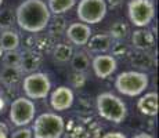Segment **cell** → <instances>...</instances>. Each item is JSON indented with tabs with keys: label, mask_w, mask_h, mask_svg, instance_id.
I'll list each match as a JSON object with an SVG mask.
<instances>
[{
	"label": "cell",
	"mask_w": 159,
	"mask_h": 138,
	"mask_svg": "<svg viewBox=\"0 0 159 138\" xmlns=\"http://www.w3.org/2000/svg\"><path fill=\"white\" fill-rule=\"evenodd\" d=\"M51 14L43 0H25L15 10V20L21 29L29 33H38L46 29Z\"/></svg>",
	"instance_id": "obj_1"
},
{
	"label": "cell",
	"mask_w": 159,
	"mask_h": 138,
	"mask_svg": "<svg viewBox=\"0 0 159 138\" xmlns=\"http://www.w3.org/2000/svg\"><path fill=\"white\" fill-rule=\"evenodd\" d=\"M97 112L102 119L116 124L125 122L127 116L126 104L112 93H101L97 96Z\"/></svg>",
	"instance_id": "obj_2"
},
{
	"label": "cell",
	"mask_w": 159,
	"mask_h": 138,
	"mask_svg": "<svg viewBox=\"0 0 159 138\" xmlns=\"http://www.w3.org/2000/svg\"><path fill=\"white\" fill-rule=\"evenodd\" d=\"M149 78L144 72L139 70H126L118 75L115 80V88L120 94L127 97H137L147 90Z\"/></svg>",
	"instance_id": "obj_3"
},
{
	"label": "cell",
	"mask_w": 159,
	"mask_h": 138,
	"mask_svg": "<svg viewBox=\"0 0 159 138\" xmlns=\"http://www.w3.org/2000/svg\"><path fill=\"white\" fill-rule=\"evenodd\" d=\"M30 130L35 138H61L65 130V123L60 115L46 112L35 119Z\"/></svg>",
	"instance_id": "obj_4"
},
{
	"label": "cell",
	"mask_w": 159,
	"mask_h": 138,
	"mask_svg": "<svg viewBox=\"0 0 159 138\" xmlns=\"http://www.w3.org/2000/svg\"><path fill=\"white\" fill-rule=\"evenodd\" d=\"M76 15L82 24H86L89 26L96 25L105 18L107 2L105 0H79Z\"/></svg>",
	"instance_id": "obj_5"
},
{
	"label": "cell",
	"mask_w": 159,
	"mask_h": 138,
	"mask_svg": "<svg viewBox=\"0 0 159 138\" xmlns=\"http://www.w3.org/2000/svg\"><path fill=\"white\" fill-rule=\"evenodd\" d=\"M130 22L137 28H145L155 17V4L152 0H130L127 4Z\"/></svg>",
	"instance_id": "obj_6"
},
{
	"label": "cell",
	"mask_w": 159,
	"mask_h": 138,
	"mask_svg": "<svg viewBox=\"0 0 159 138\" xmlns=\"http://www.w3.org/2000/svg\"><path fill=\"white\" fill-rule=\"evenodd\" d=\"M51 83L46 73L33 72L22 80V90L29 100H43L50 94Z\"/></svg>",
	"instance_id": "obj_7"
},
{
	"label": "cell",
	"mask_w": 159,
	"mask_h": 138,
	"mask_svg": "<svg viewBox=\"0 0 159 138\" xmlns=\"http://www.w3.org/2000/svg\"><path fill=\"white\" fill-rule=\"evenodd\" d=\"M36 106L32 100L26 97H18L10 106V120L17 127H26L30 122L35 120Z\"/></svg>",
	"instance_id": "obj_8"
},
{
	"label": "cell",
	"mask_w": 159,
	"mask_h": 138,
	"mask_svg": "<svg viewBox=\"0 0 159 138\" xmlns=\"http://www.w3.org/2000/svg\"><path fill=\"white\" fill-rule=\"evenodd\" d=\"M91 68H93V72L97 78L107 79L115 72L116 68H118L116 58L114 55L98 54L93 58V61H91Z\"/></svg>",
	"instance_id": "obj_9"
},
{
	"label": "cell",
	"mask_w": 159,
	"mask_h": 138,
	"mask_svg": "<svg viewBox=\"0 0 159 138\" xmlns=\"http://www.w3.org/2000/svg\"><path fill=\"white\" fill-rule=\"evenodd\" d=\"M73 91L68 86H60L51 93L50 96V105L57 112H62L72 106L73 104Z\"/></svg>",
	"instance_id": "obj_10"
},
{
	"label": "cell",
	"mask_w": 159,
	"mask_h": 138,
	"mask_svg": "<svg viewBox=\"0 0 159 138\" xmlns=\"http://www.w3.org/2000/svg\"><path fill=\"white\" fill-rule=\"evenodd\" d=\"M91 28L82 22H73L65 29V35L68 40L75 46H86L89 39L91 38Z\"/></svg>",
	"instance_id": "obj_11"
},
{
	"label": "cell",
	"mask_w": 159,
	"mask_h": 138,
	"mask_svg": "<svg viewBox=\"0 0 159 138\" xmlns=\"http://www.w3.org/2000/svg\"><path fill=\"white\" fill-rule=\"evenodd\" d=\"M137 109L145 116L158 115V94L155 91L145 93L137 101Z\"/></svg>",
	"instance_id": "obj_12"
},
{
	"label": "cell",
	"mask_w": 159,
	"mask_h": 138,
	"mask_svg": "<svg viewBox=\"0 0 159 138\" xmlns=\"http://www.w3.org/2000/svg\"><path fill=\"white\" fill-rule=\"evenodd\" d=\"M131 43L140 51H147L154 46L155 38L151 30L145 29V28H140L139 30H134L131 35Z\"/></svg>",
	"instance_id": "obj_13"
},
{
	"label": "cell",
	"mask_w": 159,
	"mask_h": 138,
	"mask_svg": "<svg viewBox=\"0 0 159 138\" xmlns=\"http://www.w3.org/2000/svg\"><path fill=\"white\" fill-rule=\"evenodd\" d=\"M87 47L91 53H97V54L107 53L112 47V38L109 35H107V33H97V35L91 36L89 39Z\"/></svg>",
	"instance_id": "obj_14"
},
{
	"label": "cell",
	"mask_w": 159,
	"mask_h": 138,
	"mask_svg": "<svg viewBox=\"0 0 159 138\" xmlns=\"http://www.w3.org/2000/svg\"><path fill=\"white\" fill-rule=\"evenodd\" d=\"M42 57L35 51H25L21 54V62H20V69L21 72L33 73L36 69L40 66Z\"/></svg>",
	"instance_id": "obj_15"
},
{
	"label": "cell",
	"mask_w": 159,
	"mask_h": 138,
	"mask_svg": "<svg viewBox=\"0 0 159 138\" xmlns=\"http://www.w3.org/2000/svg\"><path fill=\"white\" fill-rule=\"evenodd\" d=\"M0 46H2V50L4 53H7V51H17L18 46H20V36H18V33L11 29L2 32V35H0Z\"/></svg>",
	"instance_id": "obj_16"
},
{
	"label": "cell",
	"mask_w": 159,
	"mask_h": 138,
	"mask_svg": "<svg viewBox=\"0 0 159 138\" xmlns=\"http://www.w3.org/2000/svg\"><path fill=\"white\" fill-rule=\"evenodd\" d=\"M21 76H22V72H21L20 68L3 66L2 70H0V80L4 83L6 86H8V87L17 84L21 80Z\"/></svg>",
	"instance_id": "obj_17"
},
{
	"label": "cell",
	"mask_w": 159,
	"mask_h": 138,
	"mask_svg": "<svg viewBox=\"0 0 159 138\" xmlns=\"http://www.w3.org/2000/svg\"><path fill=\"white\" fill-rule=\"evenodd\" d=\"M76 4V0H48L47 7L50 14L61 15L66 11H69Z\"/></svg>",
	"instance_id": "obj_18"
},
{
	"label": "cell",
	"mask_w": 159,
	"mask_h": 138,
	"mask_svg": "<svg viewBox=\"0 0 159 138\" xmlns=\"http://www.w3.org/2000/svg\"><path fill=\"white\" fill-rule=\"evenodd\" d=\"M71 64H72V68L75 69V72L83 73L90 66V58H89L87 53H84V51H76V53H73L71 58Z\"/></svg>",
	"instance_id": "obj_19"
},
{
	"label": "cell",
	"mask_w": 159,
	"mask_h": 138,
	"mask_svg": "<svg viewBox=\"0 0 159 138\" xmlns=\"http://www.w3.org/2000/svg\"><path fill=\"white\" fill-rule=\"evenodd\" d=\"M53 55L57 61L60 62H66L72 58L73 55V48L71 47L69 44H64V43H60L54 47V51H53Z\"/></svg>",
	"instance_id": "obj_20"
},
{
	"label": "cell",
	"mask_w": 159,
	"mask_h": 138,
	"mask_svg": "<svg viewBox=\"0 0 159 138\" xmlns=\"http://www.w3.org/2000/svg\"><path fill=\"white\" fill-rule=\"evenodd\" d=\"M127 32H129V28L125 22H122V21H118V22H115L114 25L111 26V29H109V33H111V38L116 39V40H120V39H125L127 36Z\"/></svg>",
	"instance_id": "obj_21"
},
{
	"label": "cell",
	"mask_w": 159,
	"mask_h": 138,
	"mask_svg": "<svg viewBox=\"0 0 159 138\" xmlns=\"http://www.w3.org/2000/svg\"><path fill=\"white\" fill-rule=\"evenodd\" d=\"M21 62V54L17 51H7L3 54V64L4 66H11V68H20Z\"/></svg>",
	"instance_id": "obj_22"
},
{
	"label": "cell",
	"mask_w": 159,
	"mask_h": 138,
	"mask_svg": "<svg viewBox=\"0 0 159 138\" xmlns=\"http://www.w3.org/2000/svg\"><path fill=\"white\" fill-rule=\"evenodd\" d=\"M13 21H14V15L13 11L6 8V10L0 11V28L4 30H8L13 25Z\"/></svg>",
	"instance_id": "obj_23"
},
{
	"label": "cell",
	"mask_w": 159,
	"mask_h": 138,
	"mask_svg": "<svg viewBox=\"0 0 159 138\" xmlns=\"http://www.w3.org/2000/svg\"><path fill=\"white\" fill-rule=\"evenodd\" d=\"M131 62L136 64V65L140 66V68H151V65H152L151 57H149L145 51H140V54H137L136 57H133Z\"/></svg>",
	"instance_id": "obj_24"
},
{
	"label": "cell",
	"mask_w": 159,
	"mask_h": 138,
	"mask_svg": "<svg viewBox=\"0 0 159 138\" xmlns=\"http://www.w3.org/2000/svg\"><path fill=\"white\" fill-rule=\"evenodd\" d=\"M47 26H50L51 33H54V35H60L61 32H64V30L66 29L65 28V20H64L62 17H58V15H56V18H54L53 21H51V18H50Z\"/></svg>",
	"instance_id": "obj_25"
},
{
	"label": "cell",
	"mask_w": 159,
	"mask_h": 138,
	"mask_svg": "<svg viewBox=\"0 0 159 138\" xmlns=\"http://www.w3.org/2000/svg\"><path fill=\"white\" fill-rule=\"evenodd\" d=\"M32 130L28 127H20L18 130H15L13 134H11L10 138H32Z\"/></svg>",
	"instance_id": "obj_26"
},
{
	"label": "cell",
	"mask_w": 159,
	"mask_h": 138,
	"mask_svg": "<svg viewBox=\"0 0 159 138\" xmlns=\"http://www.w3.org/2000/svg\"><path fill=\"white\" fill-rule=\"evenodd\" d=\"M112 53H114V55H118V57H125V55L129 54V48L125 44H122L120 42H118L116 44L112 46Z\"/></svg>",
	"instance_id": "obj_27"
},
{
	"label": "cell",
	"mask_w": 159,
	"mask_h": 138,
	"mask_svg": "<svg viewBox=\"0 0 159 138\" xmlns=\"http://www.w3.org/2000/svg\"><path fill=\"white\" fill-rule=\"evenodd\" d=\"M101 138H127V137L123 133H120V131H111V133L104 134Z\"/></svg>",
	"instance_id": "obj_28"
},
{
	"label": "cell",
	"mask_w": 159,
	"mask_h": 138,
	"mask_svg": "<svg viewBox=\"0 0 159 138\" xmlns=\"http://www.w3.org/2000/svg\"><path fill=\"white\" fill-rule=\"evenodd\" d=\"M7 133H8L7 126L0 122V138H7Z\"/></svg>",
	"instance_id": "obj_29"
},
{
	"label": "cell",
	"mask_w": 159,
	"mask_h": 138,
	"mask_svg": "<svg viewBox=\"0 0 159 138\" xmlns=\"http://www.w3.org/2000/svg\"><path fill=\"white\" fill-rule=\"evenodd\" d=\"M133 138H154V137L148 133H139V134H136Z\"/></svg>",
	"instance_id": "obj_30"
},
{
	"label": "cell",
	"mask_w": 159,
	"mask_h": 138,
	"mask_svg": "<svg viewBox=\"0 0 159 138\" xmlns=\"http://www.w3.org/2000/svg\"><path fill=\"white\" fill-rule=\"evenodd\" d=\"M108 2H109V4H111L112 7H118V6L122 3V0H108Z\"/></svg>",
	"instance_id": "obj_31"
},
{
	"label": "cell",
	"mask_w": 159,
	"mask_h": 138,
	"mask_svg": "<svg viewBox=\"0 0 159 138\" xmlns=\"http://www.w3.org/2000/svg\"><path fill=\"white\" fill-rule=\"evenodd\" d=\"M3 54H4V51L2 50V46H0V58H2V55H3Z\"/></svg>",
	"instance_id": "obj_32"
},
{
	"label": "cell",
	"mask_w": 159,
	"mask_h": 138,
	"mask_svg": "<svg viewBox=\"0 0 159 138\" xmlns=\"http://www.w3.org/2000/svg\"><path fill=\"white\" fill-rule=\"evenodd\" d=\"M2 3H3V0H0V6H2Z\"/></svg>",
	"instance_id": "obj_33"
}]
</instances>
